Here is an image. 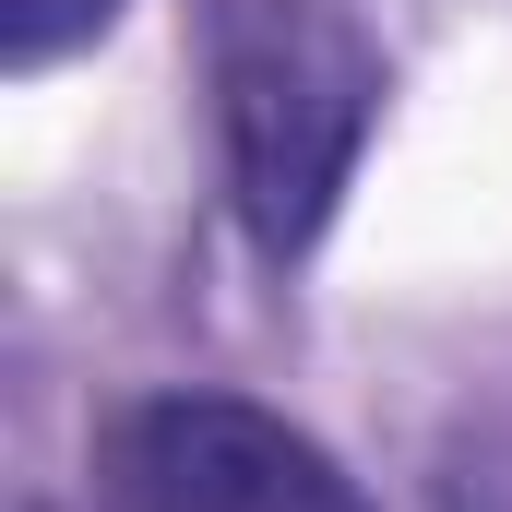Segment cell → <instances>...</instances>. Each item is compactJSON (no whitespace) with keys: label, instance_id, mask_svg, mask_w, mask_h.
Masks as SVG:
<instances>
[{"label":"cell","instance_id":"1","mask_svg":"<svg viewBox=\"0 0 512 512\" xmlns=\"http://www.w3.org/2000/svg\"><path fill=\"white\" fill-rule=\"evenodd\" d=\"M382 120V60L334 0H227L215 12V131H227V191L239 227L274 262H298Z\"/></svg>","mask_w":512,"mask_h":512},{"label":"cell","instance_id":"2","mask_svg":"<svg viewBox=\"0 0 512 512\" xmlns=\"http://www.w3.org/2000/svg\"><path fill=\"white\" fill-rule=\"evenodd\" d=\"M120 512H370L358 477L251 393H143L108 417Z\"/></svg>","mask_w":512,"mask_h":512},{"label":"cell","instance_id":"3","mask_svg":"<svg viewBox=\"0 0 512 512\" xmlns=\"http://www.w3.org/2000/svg\"><path fill=\"white\" fill-rule=\"evenodd\" d=\"M108 12H120V0H12V12H0V24H12L0 48H12V72H48V60H60V48H84Z\"/></svg>","mask_w":512,"mask_h":512}]
</instances>
